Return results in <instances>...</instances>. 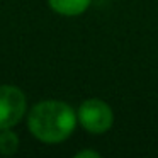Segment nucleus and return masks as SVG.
Returning <instances> with one entry per match:
<instances>
[{"instance_id": "obj_6", "label": "nucleus", "mask_w": 158, "mask_h": 158, "mask_svg": "<svg viewBox=\"0 0 158 158\" xmlns=\"http://www.w3.org/2000/svg\"><path fill=\"white\" fill-rule=\"evenodd\" d=\"M75 158H100V153L95 151V150H89V148H85V150L77 151Z\"/></svg>"}, {"instance_id": "obj_5", "label": "nucleus", "mask_w": 158, "mask_h": 158, "mask_svg": "<svg viewBox=\"0 0 158 158\" xmlns=\"http://www.w3.org/2000/svg\"><path fill=\"white\" fill-rule=\"evenodd\" d=\"M19 134L14 131V127L10 129H0V155L4 156H10L19 150Z\"/></svg>"}, {"instance_id": "obj_1", "label": "nucleus", "mask_w": 158, "mask_h": 158, "mask_svg": "<svg viewBox=\"0 0 158 158\" xmlns=\"http://www.w3.org/2000/svg\"><path fill=\"white\" fill-rule=\"evenodd\" d=\"M27 131L44 144H60L77 129V110L60 99H44L27 110Z\"/></svg>"}, {"instance_id": "obj_4", "label": "nucleus", "mask_w": 158, "mask_h": 158, "mask_svg": "<svg viewBox=\"0 0 158 158\" xmlns=\"http://www.w3.org/2000/svg\"><path fill=\"white\" fill-rule=\"evenodd\" d=\"M92 0H48V5L55 14L63 17H78L90 9Z\"/></svg>"}, {"instance_id": "obj_2", "label": "nucleus", "mask_w": 158, "mask_h": 158, "mask_svg": "<svg viewBox=\"0 0 158 158\" xmlns=\"http://www.w3.org/2000/svg\"><path fill=\"white\" fill-rule=\"evenodd\" d=\"M78 124L89 134H106L114 126V110L106 100L99 97L85 99L77 109Z\"/></svg>"}, {"instance_id": "obj_3", "label": "nucleus", "mask_w": 158, "mask_h": 158, "mask_svg": "<svg viewBox=\"0 0 158 158\" xmlns=\"http://www.w3.org/2000/svg\"><path fill=\"white\" fill-rule=\"evenodd\" d=\"M27 116V97L24 90L12 83L0 85V129H10Z\"/></svg>"}]
</instances>
